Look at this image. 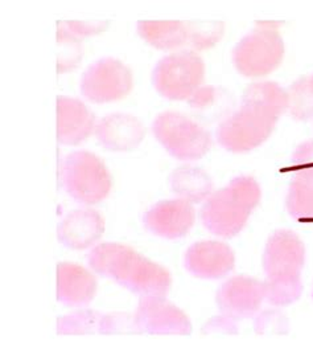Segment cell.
<instances>
[{"label":"cell","mask_w":313,"mask_h":352,"mask_svg":"<svg viewBox=\"0 0 313 352\" xmlns=\"http://www.w3.org/2000/svg\"><path fill=\"white\" fill-rule=\"evenodd\" d=\"M87 260L95 273L115 280L141 297H165L172 286V277L167 267L121 243L97 245Z\"/></svg>","instance_id":"obj_1"},{"label":"cell","mask_w":313,"mask_h":352,"mask_svg":"<svg viewBox=\"0 0 313 352\" xmlns=\"http://www.w3.org/2000/svg\"><path fill=\"white\" fill-rule=\"evenodd\" d=\"M261 197V186L253 176H238L205 200L200 212L202 224L210 233L231 239L242 232Z\"/></svg>","instance_id":"obj_2"},{"label":"cell","mask_w":313,"mask_h":352,"mask_svg":"<svg viewBox=\"0 0 313 352\" xmlns=\"http://www.w3.org/2000/svg\"><path fill=\"white\" fill-rule=\"evenodd\" d=\"M280 21L262 20L233 51L235 69L244 77L262 78L278 69L284 58V40Z\"/></svg>","instance_id":"obj_3"},{"label":"cell","mask_w":313,"mask_h":352,"mask_svg":"<svg viewBox=\"0 0 313 352\" xmlns=\"http://www.w3.org/2000/svg\"><path fill=\"white\" fill-rule=\"evenodd\" d=\"M279 118L280 114L268 107L242 101V106L218 126L217 140L230 153L251 151L271 137Z\"/></svg>","instance_id":"obj_4"},{"label":"cell","mask_w":313,"mask_h":352,"mask_svg":"<svg viewBox=\"0 0 313 352\" xmlns=\"http://www.w3.org/2000/svg\"><path fill=\"white\" fill-rule=\"evenodd\" d=\"M61 180L74 200L87 206L101 203L113 188V177L102 159L90 151L67 155L61 164Z\"/></svg>","instance_id":"obj_5"},{"label":"cell","mask_w":313,"mask_h":352,"mask_svg":"<svg viewBox=\"0 0 313 352\" xmlns=\"http://www.w3.org/2000/svg\"><path fill=\"white\" fill-rule=\"evenodd\" d=\"M152 131L159 143L180 160L204 158L213 144L208 130L180 111L160 113Z\"/></svg>","instance_id":"obj_6"},{"label":"cell","mask_w":313,"mask_h":352,"mask_svg":"<svg viewBox=\"0 0 313 352\" xmlns=\"http://www.w3.org/2000/svg\"><path fill=\"white\" fill-rule=\"evenodd\" d=\"M205 63L191 50L170 53L157 63L154 71V85L157 91L172 101H187L202 87Z\"/></svg>","instance_id":"obj_7"},{"label":"cell","mask_w":313,"mask_h":352,"mask_svg":"<svg viewBox=\"0 0 313 352\" xmlns=\"http://www.w3.org/2000/svg\"><path fill=\"white\" fill-rule=\"evenodd\" d=\"M132 88V72L121 60L113 57L101 58L91 64L81 78L82 94L94 104L121 101Z\"/></svg>","instance_id":"obj_8"},{"label":"cell","mask_w":313,"mask_h":352,"mask_svg":"<svg viewBox=\"0 0 313 352\" xmlns=\"http://www.w3.org/2000/svg\"><path fill=\"white\" fill-rule=\"evenodd\" d=\"M304 263L305 247L295 232L279 229L268 237L263 254L266 280L301 281Z\"/></svg>","instance_id":"obj_9"},{"label":"cell","mask_w":313,"mask_h":352,"mask_svg":"<svg viewBox=\"0 0 313 352\" xmlns=\"http://www.w3.org/2000/svg\"><path fill=\"white\" fill-rule=\"evenodd\" d=\"M134 324L148 334L191 335L189 317L165 297L143 296L134 316Z\"/></svg>","instance_id":"obj_10"},{"label":"cell","mask_w":313,"mask_h":352,"mask_svg":"<svg viewBox=\"0 0 313 352\" xmlns=\"http://www.w3.org/2000/svg\"><path fill=\"white\" fill-rule=\"evenodd\" d=\"M264 300L263 282L250 276L229 278L217 294V306L221 313L234 320L253 317L261 310Z\"/></svg>","instance_id":"obj_11"},{"label":"cell","mask_w":313,"mask_h":352,"mask_svg":"<svg viewBox=\"0 0 313 352\" xmlns=\"http://www.w3.org/2000/svg\"><path fill=\"white\" fill-rule=\"evenodd\" d=\"M185 266L194 277L222 278L234 270L235 253L224 241H198L187 250Z\"/></svg>","instance_id":"obj_12"},{"label":"cell","mask_w":313,"mask_h":352,"mask_svg":"<svg viewBox=\"0 0 313 352\" xmlns=\"http://www.w3.org/2000/svg\"><path fill=\"white\" fill-rule=\"evenodd\" d=\"M196 221L193 204L184 199L163 200L144 216L146 227L164 239H180L189 233Z\"/></svg>","instance_id":"obj_13"},{"label":"cell","mask_w":313,"mask_h":352,"mask_svg":"<svg viewBox=\"0 0 313 352\" xmlns=\"http://www.w3.org/2000/svg\"><path fill=\"white\" fill-rule=\"evenodd\" d=\"M94 135L108 151H132L144 140L146 127L131 114L113 113L97 122Z\"/></svg>","instance_id":"obj_14"},{"label":"cell","mask_w":313,"mask_h":352,"mask_svg":"<svg viewBox=\"0 0 313 352\" xmlns=\"http://www.w3.org/2000/svg\"><path fill=\"white\" fill-rule=\"evenodd\" d=\"M95 116L82 101L65 96L57 97V141L77 146L94 134Z\"/></svg>","instance_id":"obj_15"},{"label":"cell","mask_w":313,"mask_h":352,"mask_svg":"<svg viewBox=\"0 0 313 352\" xmlns=\"http://www.w3.org/2000/svg\"><path fill=\"white\" fill-rule=\"evenodd\" d=\"M104 233V219L94 208H78L68 213L57 229L58 240L73 250H85Z\"/></svg>","instance_id":"obj_16"},{"label":"cell","mask_w":313,"mask_h":352,"mask_svg":"<svg viewBox=\"0 0 313 352\" xmlns=\"http://www.w3.org/2000/svg\"><path fill=\"white\" fill-rule=\"evenodd\" d=\"M57 300L68 306H84L94 300L98 282L91 272L74 263H60L56 267Z\"/></svg>","instance_id":"obj_17"},{"label":"cell","mask_w":313,"mask_h":352,"mask_svg":"<svg viewBox=\"0 0 313 352\" xmlns=\"http://www.w3.org/2000/svg\"><path fill=\"white\" fill-rule=\"evenodd\" d=\"M138 34L159 51H181L189 44V21L185 20H140Z\"/></svg>","instance_id":"obj_18"},{"label":"cell","mask_w":313,"mask_h":352,"mask_svg":"<svg viewBox=\"0 0 313 352\" xmlns=\"http://www.w3.org/2000/svg\"><path fill=\"white\" fill-rule=\"evenodd\" d=\"M171 187L174 194L192 204L201 203L213 194V182L202 168L181 166L171 175Z\"/></svg>","instance_id":"obj_19"},{"label":"cell","mask_w":313,"mask_h":352,"mask_svg":"<svg viewBox=\"0 0 313 352\" xmlns=\"http://www.w3.org/2000/svg\"><path fill=\"white\" fill-rule=\"evenodd\" d=\"M286 207L291 216L313 223V167L296 171L290 183Z\"/></svg>","instance_id":"obj_20"},{"label":"cell","mask_w":313,"mask_h":352,"mask_svg":"<svg viewBox=\"0 0 313 352\" xmlns=\"http://www.w3.org/2000/svg\"><path fill=\"white\" fill-rule=\"evenodd\" d=\"M242 101L268 107L280 116L288 109V91L274 81H254L244 90Z\"/></svg>","instance_id":"obj_21"},{"label":"cell","mask_w":313,"mask_h":352,"mask_svg":"<svg viewBox=\"0 0 313 352\" xmlns=\"http://www.w3.org/2000/svg\"><path fill=\"white\" fill-rule=\"evenodd\" d=\"M82 57L81 38L73 35L62 21L57 23V73L76 69Z\"/></svg>","instance_id":"obj_22"},{"label":"cell","mask_w":313,"mask_h":352,"mask_svg":"<svg viewBox=\"0 0 313 352\" xmlns=\"http://www.w3.org/2000/svg\"><path fill=\"white\" fill-rule=\"evenodd\" d=\"M288 109L287 111L296 121H310L313 118V89L310 76H303L287 89Z\"/></svg>","instance_id":"obj_23"},{"label":"cell","mask_w":313,"mask_h":352,"mask_svg":"<svg viewBox=\"0 0 313 352\" xmlns=\"http://www.w3.org/2000/svg\"><path fill=\"white\" fill-rule=\"evenodd\" d=\"M225 34V24L222 21H189V44L188 50L193 52H202L218 44Z\"/></svg>","instance_id":"obj_24"},{"label":"cell","mask_w":313,"mask_h":352,"mask_svg":"<svg viewBox=\"0 0 313 352\" xmlns=\"http://www.w3.org/2000/svg\"><path fill=\"white\" fill-rule=\"evenodd\" d=\"M104 326V318L98 316L95 311L84 310L73 313L69 317L58 319V333H74V334H82L89 331H95L94 326Z\"/></svg>","instance_id":"obj_25"},{"label":"cell","mask_w":313,"mask_h":352,"mask_svg":"<svg viewBox=\"0 0 313 352\" xmlns=\"http://www.w3.org/2000/svg\"><path fill=\"white\" fill-rule=\"evenodd\" d=\"M62 23L73 35L78 36L80 38L102 34L108 27L107 20H65Z\"/></svg>","instance_id":"obj_26"},{"label":"cell","mask_w":313,"mask_h":352,"mask_svg":"<svg viewBox=\"0 0 313 352\" xmlns=\"http://www.w3.org/2000/svg\"><path fill=\"white\" fill-rule=\"evenodd\" d=\"M313 167V140L301 143L292 157V166L281 170L283 173H296L300 168Z\"/></svg>","instance_id":"obj_27"},{"label":"cell","mask_w":313,"mask_h":352,"mask_svg":"<svg viewBox=\"0 0 313 352\" xmlns=\"http://www.w3.org/2000/svg\"><path fill=\"white\" fill-rule=\"evenodd\" d=\"M216 98H217V89L213 87H201L188 101L192 107L197 110H204V109H208L209 106L213 105Z\"/></svg>","instance_id":"obj_28"},{"label":"cell","mask_w":313,"mask_h":352,"mask_svg":"<svg viewBox=\"0 0 313 352\" xmlns=\"http://www.w3.org/2000/svg\"><path fill=\"white\" fill-rule=\"evenodd\" d=\"M310 84H311V88L313 89V74L310 76Z\"/></svg>","instance_id":"obj_29"},{"label":"cell","mask_w":313,"mask_h":352,"mask_svg":"<svg viewBox=\"0 0 313 352\" xmlns=\"http://www.w3.org/2000/svg\"><path fill=\"white\" fill-rule=\"evenodd\" d=\"M312 293H313V292H312Z\"/></svg>","instance_id":"obj_30"}]
</instances>
